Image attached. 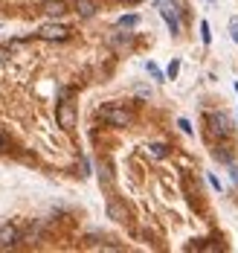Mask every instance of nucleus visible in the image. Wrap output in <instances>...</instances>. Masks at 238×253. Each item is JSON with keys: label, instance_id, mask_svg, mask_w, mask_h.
I'll return each mask as SVG.
<instances>
[{"label": "nucleus", "instance_id": "obj_1", "mask_svg": "<svg viewBox=\"0 0 238 253\" xmlns=\"http://www.w3.org/2000/svg\"><path fill=\"white\" fill-rule=\"evenodd\" d=\"M102 120H105L107 126L125 128V126H131V111L119 108V105H105L102 108Z\"/></svg>", "mask_w": 238, "mask_h": 253}, {"label": "nucleus", "instance_id": "obj_2", "mask_svg": "<svg viewBox=\"0 0 238 253\" xmlns=\"http://www.w3.org/2000/svg\"><path fill=\"white\" fill-rule=\"evenodd\" d=\"M55 120H58V126L64 128V131H73L76 128V105L73 102H58Z\"/></svg>", "mask_w": 238, "mask_h": 253}, {"label": "nucleus", "instance_id": "obj_3", "mask_svg": "<svg viewBox=\"0 0 238 253\" xmlns=\"http://www.w3.org/2000/svg\"><path fill=\"white\" fill-rule=\"evenodd\" d=\"M38 38H44V41H67L70 38V29L61 24H47L38 29Z\"/></svg>", "mask_w": 238, "mask_h": 253}, {"label": "nucleus", "instance_id": "obj_4", "mask_svg": "<svg viewBox=\"0 0 238 253\" xmlns=\"http://www.w3.org/2000/svg\"><path fill=\"white\" fill-rule=\"evenodd\" d=\"M18 242H21V230L15 227V224H3V227H0V251L15 248Z\"/></svg>", "mask_w": 238, "mask_h": 253}, {"label": "nucleus", "instance_id": "obj_5", "mask_svg": "<svg viewBox=\"0 0 238 253\" xmlns=\"http://www.w3.org/2000/svg\"><path fill=\"white\" fill-rule=\"evenodd\" d=\"M160 15L166 18V24H169V29H171V35H180V18H177L174 3H160Z\"/></svg>", "mask_w": 238, "mask_h": 253}, {"label": "nucleus", "instance_id": "obj_6", "mask_svg": "<svg viewBox=\"0 0 238 253\" xmlns=\"http://www.w3.org/2000/svg\"><path fill=\"white\" fill-rule=\"evenodd\" d=\"M209 126H212V134H215V137H227V134L233 131L230 120H227L224 114H209Z\"/></svg>", "mask_w": 238, "mask_h": 253}, {"label": "nucleus", "instance_id": "obj_7", "mask_svg": "<svg viewBox=\"0 0 238 253\" xmlns=\"http://www.w3.org/2000/svg\"><path fill=\"white\" fill-rule=\"evenodd\" d=\"M41 12L50 15V18H61L67 12V0H44L41 3Z\"/></svg>", "mask_w": 238, "mask_h": 253}, {"label": "nucleus", "instance_id": "obj_8", "mask_svg": "<svg viewBox=\"0 0 238 253\" xmlns=\"http://www.w3.org/2000/svg\"><path fill=\"white\" fill-rule=\"evenodd\" d=\"M96 0H76V12H79L81 18H93L96 15Z\"/></svg>", "mask_w": 238, "mask_h": 253}, {"label": "nucleus", "instance_id": "obj_9", "mask_svg": "<svg viewBox=\"0 0 238 253\" xmlns=\"http://www.w3.org/2000/svg\"><path fill=\"white\" fill-rule=\"evenodd\" d=\"M136 24H139V15H122V18L116 21V26H119V29H134Z\"/></svg>", "mask_w": 238, "mask_h": 253}, {"label": "nucleus", "instance_id": "obj_10", "mask_svg": "<svg viewBox=\"0 0 238 253\" xmlns=\"http://www.w3.org/2000/svg\"><path fill=\"white\" fill-rule=\"evenodd\" d=\"M107 212H110V215H113L116 221H125V207H122V204L110 201V204H107Z\"/></svg>", "mask_w": 238, "mask_h": 253}, {"label": "nucleus", "instance_id": "obj_11", "mask_svg": "<svg viewBox=\"0 0 238 253\" xmlns=\"http://www.w3.org/2000/svg\"><path fill=\"white\" fill-rule=\"evenodd\" d=\"M148 154H151V157H166V154H169V146H163V143H151V146H148Z\"/></svg>", "mask_w": 238, "mask_h": 253}, {"label": "nucleus", "instance_id": "obj_12", "mask_svg": "<svg viewBox=\"0 0 238 253\" xmlns=\"http://www.w3.org/2000/svg\"><path fill=\"white\" fill-rule=\"evenodd\" d=\"M148 73H151V76L157 79V82H166V79H163V73H160V67L154 64V61H148Z\"/></svg>", "mask_w": 238, "mask_h": 253}, {"label": "nucleus", "instance_id": "obj_13", "mask_svg": "<svg viewBox=\"0 0 238 253\" xmlns=\"http://www.w3.org/2000/svg\"><path fill=\"white\" fill-rule=\"evenodd\" d=\"M201 32H204V44H209V41H212V35H209V24H206V21L201 24Z\"/></svg>", "mask_w": 238, "mask_h": 253}, {"label": "nucleus", "instance_id": "obj_14", "mask_svg": "<svg viewBox=\"0 0 238 253\" xmlns=\"http://www.w3.org/2000/svg\"><path fill=\"white\" fill-rule=\"evenodd\" d=\"M177 70H180V64H177V61H171V64H169V79L177 76Z\"/></svg>", "mask_w": 238, "mask_h": 253}, {"label": "nucleus", "instance_id": "obj_15", "mask_svg": "<svg viewBox=\"0 0 238 253\" xmlns=\"http://www.w3.org/2000/svg\"><path fill=\"white\" fill-rule=\"evenodd\" d=\"M230 32H233V41L238 44V21H230Z\"/></svg>", "mask_w": 238, "mask_h": 253}, {"label": "nucleus", "instance_id": "obj_16", "mask_svg": "<svg viewBox=\"0 0 238 253\" xmlns=\"http://www.w3.org/2000/svg\"><path fill=\"white\" fill-rule=\"evenodd\" d=\"M177 126H180V131H183V134H192V126H189V120H180Z\"/></svg>", "mask_w": 238, "mask_h": 253}, {"label": "nucleus", "instance_id": "obj_17", "mask_svg": "<svg viewBox=\"0 0 238 253\" xmlns=\"http://www.w3.org/2000/svg\"><path fill=\"white\" fill-rule=\"evenodd\" d=\"M6 146H9V140H6V137L0 134V152H6Z\"/></svg>", "mask_w": 238, "mask_h": 253}]
</instances>
